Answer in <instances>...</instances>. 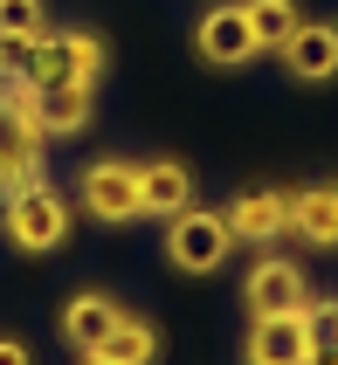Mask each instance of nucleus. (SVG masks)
Listing matches in <instances>:
<instances>
[{"instance_id":"f257e3e1","label":"nucleus","mask_w":338,"mask_h":365,"mask_svg":"<svg viewBox=\"0 0 338 365\" xmlns=\"http://www.w3.org/2000/svg\"><path fill=\"white\" fill-rule=\"evenodd\" d=\"M69 227H76V214H69V200H62L49 180H35V186H21V193L0 200V235H7L21 255H56V248L69 242Z\"/></svg>"},{"instance_id":"f03ea898","label":"nucleus","mask_w":338,"mask_h":365,"mask_svg":"<svg viewBox=\"0 0 338 365\" xmlns=\"http://www.w3.org/2000/svg\"><path fill=\"white\" fill-rule=\"evenodd\" d=\"M41 131L28 118V83H0V200L41 180Z\"/></svg>"},{"instance_id":"7ed1b4c3","label":"nucleus","mask_w":338,"mask_h":365,"mask_svg":"<svg viewBox=\"0 0 338 365\" xmlns=\"http://www.w3.org/2000/svg\"><path fill=\"white\" fill-rule=\"evenodd\" d=\"M228 255H235V235H228V221H221V207L194 200L187 214L166 221V262H173L179 276H214Z\"/></svg>"},{"instance_id":"20e7f679","label":"nucleus","mask_w":338,"mask_h":365,"mask_svg":"<svg viewBox=\"0 0 338 365\" xmlns=\"http://www.w3.org/2000/svg\"><path fill=\"white\" fill-rule=\"evenodd\" d=\"M104 41L83 35V28H56V35L35 41V62H28V90H62V83H90L97 90L104 76Z\"/></svg>"},{"instance_id":"39448f33","label":"nucleus","mask_w":338,"mask_h":365,"mask_svg":"<svg viewBox=\"0 0 338 365\" xmlns=\"http://www.w3.org/2000/svg\"><path fill=\"white\" fill-rule=\"evenodd\" d=\"M83 214L104 221V227L145 221V207H139V165H131V159H90V165H83Z\"/></svg>"},{"instance_id":"423d86ee","label":"nucleus","mask_w":338,"mask_h":365,"mask_svg":"<svg viewBox=\"0 0 338 365\" xmlns=\"http://www.w3.org/2000/svg\"><path fill=\"white\" fill-rule=\"evenodd\" d=\"M194 56L214 62V69H242V62H256V28H249V14H242V0H221V7H207L194 28Z\"/></svg>"},{"instance_id":"0eeeda50","label":"nucleus","mask_w":338,"mask_h":365,"mask_svg":"<svg viewBox=\"0 0 338 365\" xmlns=\"http://www.w3.org/2000/svg\"><path fill=\"white\" fill-rule=\"evenodd\" d=\"M242 304H249V317H290V310L311 304V283H304V269L290 255H262L249 269V283H242Z\"/></svg>"},{"instance_id":"6e6552de","label":"nucleus","mask_w":338,"mask_h":365,"mask_svg":"<svg viewBox=\"0 0 338 365\" xmlns=\"http://www.w3.org/2000/svg\"><path fill=\"white\" fill-rule=\"evenodd\" d=\"M221 221H228V235L242 242H277V235H290V193H277V186H242L235 200L221 207Z\"/></svg>"},{"instance_id":"1a4fd4ad","label":"nucleus","mask_w":338,"mask_h":365,"mask_svg":"<svg viewBox=\"0 0 338 365\" xmlns=\"http://www.w3.org/2000/svg\"><path fill=\"white\" fill-rule=\"evenodd\" d=\"M283 56V76H297V83H332L338 76V21H297V35L277 48Z\"/></svg>"},{"instance_id":"9d476101","label":"nucleus","mask_w":338,"mask_h":365,"mask_svg":"<svg viewBox=\"0 0 338 365\" xmlns=\"http://www.w3.org/2000/svg\"><path fill=\"white\" fill-rule=\"evenodd\" d=\"M28 118L41 138H76L97 118V90L90 83H62V90H28Z\"/></svg>"},{"instance_id":"9b49d317","label":"nucleus","mask_w":338,"mask_h":365,"mask_svg":"<svg viewBox=\"0 0 338 365\" xmlns=\"http://www.w3.org/2000/svg\"><path fill=\"white\" fill-rule=\"evenodd\" d=\"M249 365H311V331H304V310L290 317H249Z\"/></svg>"},{"instance_id":"f8f14e48","label":"nucleus","mask_w":338,"mask_h":365,"mask_svg":"<svg viewBox=\"0 0 338 365\" xmlns=\"http://www.w3.org/2000/svg\"><path fill=\"white\" fill-rule=\"evenodd\" d=\"M139 207L159 214V221L187 214V207H194V173H187V159H145L139 165Z\"/></svg>"},{"instance_id":"ddd939ff","label":"nucleus","mask_w":338,"mask_h":365,"mask_svg":"<svg viewBox=\"0 0 338 365\" xmlns=\"http://www.w3.org/2000/svg\"><path fill=\"white\" fill-rule=\"evenodd\" d=\"M290 235L311 248H338V180H318V186L290 193Z\"/></svg>"},{"instance_id":"4468645a","label":"nucleus","mask_w":338,"mask_h":365,"mask_svg":"<svg viewBox=\"0 0 338 365\" xmlns=\"http://www.w3.org/2000/svg\"><path fill=\"white\" fill-rule=\"evenodd\" d=\"M118 317H124L118 297H104V289H83V297H69V310H62V338H69V345L90 359V351H97L104 338L118 331Z\"/></svg>"},{"instance_id":"2eb2a0df","label":"nucleus","mask_w":338,"mask_h":365,"mask_svg":"<svg viewBox=\"0 0 338 365\" xmlns=\"http://www.w3.org/2000/svg\"><path fill=\"white\" fill-rule=\"evenodd\" d=\"M90 359H104V365H152L159 359V331L145 324V317H118V331H111Z\"/></svg>"},{"instance_id":"dca6fc26","label":"nucleus","mask_w":338,"mask_h":365,"mask_svg":"<svg viewBox=\"0 0 338 365\" xmlns=\"http://www.w3.org/2000/svg\"><path fill=\"white\" fill-rule=\"evenodd\" d=\"M242 14H249V28H256V48H283V41L297 35L304 7L297 0H242Z\"/></svg>"},{"instance_id":"f3484780","label":"nucleus","mask_w":338,"mask_h":365,"mask_svg":"<svg viewBox=\"0 0 338 365\" xmlns=\"http://www.w3.org/2000/svg\"><path fill=\"white\" fill-rule=\"evenodd\" d=\"M41 21H49V7H41V0H0V35H21V41H41V35H49V28H41Z\"/></svg>"},{"instance_id":"a211bd4d","label":"nucleus","mask_w":338,"mask_h":365,"mask_svg":"<svg viewBox=\"0 0 338 365\" xmlns=\"http://www.w3.org/2000/svg\"><path fill=\"white\" fill-rule=\"evenodd\" d=\"M304 331H311V359H318V351H338V297L304 304Z\"/></svg>"},{"instance_id":"6ab92c4d","label":"nucleus","mask_w":338,"mask_h":365,"mask_svg":"<svg viewBox=\"0 0 338 365\" xmlns=\"http://www.w3.org/2000/svg\"><path fill=\"white\" fill-rule=\"evenodd\" d=\"M0 365H35V351L21 345V338H0Z\"/></svg>"},{"instance_id":"aec40b11","label":"nucleus","mask_w":338,"mask_h":365,"mask_svg":"<svg viewBox=\"0 0 338 365\" xmlns=\"http://www.w3.org/2000/svg\"><path fill=\"white\" fill-rule=\"evenodd\" d=\"M311 365H338V351H318V359H311Z\"/></svg>"},{"instance_id":"412c9836","label":"nucleus","mask_w":338,"mask_h":365,"mask_svg":"<svg viewBox=\"0 0 338 365\" xmlns=\"http://www.w3.org/2000/svg\"><path fill=\"white\" fill-rule=\"evenodd\" d=\"M83 365H104V359H83Z\"/></svg>"}]
</instances>
